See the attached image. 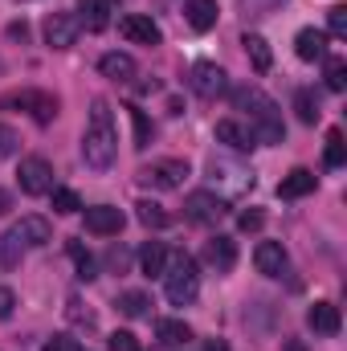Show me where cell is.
<instances>
[{"mask_svg":"<svg viewBox=\"0 0 347 351\" xmlns=\"http://www.w3.org/2000/svg\"><path fill=\"white\" fill-rule=\"evenodd\" d=\"M115 152H119V135H115L110 102H106V98H94V102H90L86 131H82V160H86L94 172H106V168L115 164Z\"/></svg>","mask_w":347,"mask_h":351,"instance_id":"6da1fadb","label":"cell"},{"mask_svg":"<svg viewBox=\"0 0 347 351\" xmlns=\"http://www.w3.org/2000/svg\"><path fill=\"white\" fill-rule=\"evenodd\" d=\"M233 106L250 114V127L258 135V143H282L286 139V127H282V110L278 102L258 86H237L233 90Z\"/></svg>","mask_w":347,"mask_h":351,"instance_id":"7a4b0ae2","label":"cell"},{"mask_svg":"<svg viewBox=\"0 0 347 351\" xmlns=\"http://www.w3.org/2000/svg\"><path fill=\"white\" fill-rule=\"evenodd\" d=\"M160 278H164V294H168L172 306H188V302L200 294V274H196V262H192L188 254L168 258V265H164Z\"/></svg>","mask_w":347,"mask_h":351,"instance_id":"3957f363","label":"cell"},{"mask_svg":"<svg viewBox=\"0 0 347 351\" xmlns=\"http://www.w3.org/2000/svg\"><path fill=\"white\" fill-rule=\"evenodd\" d=\"M208 184L217 188V196H246L254 188V172L229 156H213L208 160Z\"/></svg>","mask_w":347,"mask_h":351,"instance_id":"277c9868","label":"cell"},{"mask_svg":"<svg viewBox=\"0 0 347 351\" xmlns=\"http://www.w3.org/2000/svg\"><path fill=\"white\" fill-rule=\"evenodd\" d=\"M188 86H192L196 98L213 102V98H221V94L229 90V78H225V70H221L217 62H196V66L188 70Z\"/></svg>","mask_w":347,"mask_h":351,"instance_id":"5b68a950","label":"cell"},{"mask_svg":"<svg viewBox=\"0 0 347 351\" xmlns=\"http://www.w3.org/2000/svg\"><path fill=\"white\" fill-rule=\"evenodd\" d=\"M225 213H229V204H225V196H217V192H192V196L184 200V217H188L192 225H217Z\"/></svg>","mask_w":347,"mask_h":351,"instance_id":"8992f818","label":"cell"},{"mask_svg":"<svg viewBox=\"0 0 347 351\" xmlns=\"http://www.w3.org/2000/svg\"><path fill=\"white\" fill-rule=\"evenodd\" d=\"M184 180H188V164L184 160H156V164H147V168H139V184H147V188H184Z\"/></svg>","mask_w":347,"mask_h":351,"instance_id":"52a82bcc","label":"cell"},{"mask_svg":"<svg viewBox=\"0 0 347 351\" xmlns=\"http://www.w3.org/2000/svg\"><path fill=\"white\" fill-rule=\"evenodd\" d=\"M41 33H45V45H49V49H70V45L78 41L82 25H78L74 12H49L45 25H41Z\"/></svg>","mask_w":347,"mask_h":351,"instance_id":"ba28073f","label":"cell"},{"mask_svg":"<svg viewBox=\"0 0 347 351\" xmlns=\"http://www.w3.org/2000/svg\"><path fill=\"white\" fill-rule=\"evenodd\" d=\"M21 192L25 196H45V192H53V168H49V160H41V156H29V160H21Z\"/></svg>","mask_w":347,"mask_h":351,"instance_id":"9c48e42d","label":"cell"},{"mask_svg":"<svg viewBox=\"0 0 347 351\" xmlns=\"http://www.w3.org/2000/svg\"><path fill=\"white\" fill-rule=\"evenodd\" d=\"M8 102H12V106H21V110H29V119H33V123H41V127L58 119V98H53L49 90H21V94H12Z\"/></svg>","mask_w":347,"mask_h":351,"instance_id":"30bf717a","label":"cell"},{"mask_svg":"<svg viewBox=\"0 0 347 351\" xmlns=\"http://www.w3.org/2000/svg\"><path fill=\"white\" fill-rule=\"evenodd\" d=\"M119 33H123L131 45H160V41H164L160 25H156L152 16H143V12H127V16L119 21Z\"/></svg>","mask_w":347,"mask_h":351,"instance_id":"8fae6325","label":"cell"},{"mask_svg":"<svg viewBox=\"0 0 347 351\" xmlns=\"http://www.w3.org/2000/svg\"><path fill=\"white\" fill-rule=\"evenodd\" d=\"M123 225H127V217L115 204H94V208H86V233H94V237H119Z\"/></svg>","mask_w":347,"mask_h":351,"instance_id":"7c38bea8","label":"cell"},{"mask_svg":"<svg viewBox=\"0 0 347 351\" xmlns=\"http://www.w3.org/2000/svg\"><path fill=\"white\" fill-rule=\"evenodd\" d=\"M12 237H16L25 250H41V245L53 241V225H49L45 217H21V221L12 225Z\"/></svg>","mask_w":347,"mask_h":351,"instance_id":"4fadbf2b","label":"cell"},{"mask_svg":"<svg viewBox=\"0 0 347 351\" xmlns=\"http://www.w3.org/2000/svg\"><path fill=\"white\" fill-rule=\"evenodd\" d=\"M98 70H102V78H110V82H119V86L135 82V74H139L135 58H131V53H119V49L102 53V58H98Z\"/></svg>","mask_w":347,"mask_h":351,"instance_id":"5bb4252c","label":"cell"},{"mask_svg":"<svg viewBox=\"0 0 347 351\" xmlns=\"http://www.w3.org/2000/svg\"><path fill=\"white\" fill-rule=\"evenodd\" d=\"M217 139H221L225 147H233V152H254V147H258L254 127H246V123H237V119H221V123H217Z\"/></svg>","mask_w":347,"mask_h":351,"instance_id":"9a60e30c","label":"cell"},{"mask_svg":"<svg viewBox=\"0 0 347 351\" xmlns=\"http://www.w3.org/2000/svg\"><path fill=\"white\" fill-rule=\"evenodd\" d=\"M204 262L213 265L217 274H229L233 265H237V245H233V237H208L204 241Z\"/></svg>","mask_w":347,"mask_h":351,"instance_id":"2e32d148","label":"cell"},{"mask_svg":"<svg viewBox=\"0 0 347 351\" xmlns=\"http://www.w3.org/2000/svg\"><path fill=\"white\" fill-rule=\"evenodd\" d=\"M307 327H311L315 335H339V327H344L339 306H335V302H315V306L307 311Z\"/></svg>","mask_w":347,"mask_h":351,"instance_id":"e0dca14e","label":"cell"},{"mask_svg":"<svg viewBox=\"0 0 347 351\" xmlns=\"http://www.w3.org/2000/svg\"><path fill=\"white\" fill-rule=\"evenodd\" d=\"M254 265H258V274H265V278H282V269H286V250H282L278 241H258Z\"/></svg>","mask_w":347,"mask_h":351,"instance_id":"ac0fdd59","label":"cell"},{"mask_svg":"<svg viewBox=\"0 0 347 351\" xmlns=\"http://www.w3.org/2000/svg\"><path fill=\"white\" fill-rule=\"evenodd\" d=\"M294 53H298L302 62H323V58H327V33H323V29H298Z\"/></svg>","mask_w":347,"mask_h":351,"instance_id":"d6986e66","label":"cell"},{"mask_svg":"<svg viewBox=\"0 0 347 351\" xmlns=\"http://www.w3.org/2000/svg\"><path fill=\"white\" fill-rule=\"evenodd\" d=\"M217 16H221L217 0H188V4H184V21H188L196 33H208V29L217 25Z\"/></svg>","mask_w":347,"mask_h":351,"instance_id":"ffe728a7","label":"cell"},{"mask_svg":"<svg viewBox=\"0 0 347 351\" xmlns=\"http://www.w3.org/2000/svg\"><path fill=\"white\" fill-rule=\"evenodd\" d=\"M78 25L90 33H102L110 25V0H78Z\"/></svg>","mask_w":347,"mask_h":351,"instance_id":"44dd1931","label":"cell"},{"mask_svg":"<svg viewBox=\"0 0 347 351\" xmlns=\"http://www.w3.org/2000/svg\"><path fill=\"white\" fill-rule=\"evenodd\" d=\"M315 172H307V168H294L290 176H282V184H278V196L282 200H298V196H307V192H315Z\"/></svg>","mask_w":347,"mask_h":351,"instance_id":"7402d4cb","label":"cell"},{"mask_svg":"<svg viewBox=\"0 0 347 351\" xmlns=\"http://www.w3.org/2000/svg\"><path fill=\"white\" fill-rule=\"evenodd\" d=\"M241 45H246V53H250V62H254V70H258V74H265V70L274 66L270 41H265L261 33H246V37H241Z\"/></svg>","mask_w":347,"mask_h":351,"instance_id":"603a6c76","label":"cell"},{"mask_svg":"<svg viewBox=\"0 0 347 351\" xmlns=\"http://www.w3.org/2000/svg\"><path fill=\"white\" fill-rule=\"evenodd\" d=\"M135 217H139L147 229H168V225L176 221L172 213H168L164 204H156V200H139V204H135Z\"/></svg>","mask_w":347,"mask_h":351,"instance_id":"cb8c5ba5","label":"cell"},{"mask_svg":"<svg viewBox=\"0 0 347 351\" xmlns=\"http://www.w3.org/2000/svg\"><path fill=\"white\" fill-rule=\"evenodd\" d=\"M164 265H168V250H164L160 241H147V245L139 250V269H143L147 278H160Z\"/></svg>","mask_w":347,"mask_h":351,"instance_id":"d4e9b609","label":"cell"},{"mask_svg":"<svg viewBox=\"0 0 347 351\" xmlns=\"http://www.w3.org/2000/svg\"><path fill=\"white\" fill-rule=\"evenodd\" d=\"M156 335H160V343H188L192 339V327L180 323V319H160L156 323Z\"/></svg>","mask_w":347,"mask_h":351,"instance_id":"484cf974","label":"cell"},{"mask_svg":"<svg viewBox=\"0 0 347 351\" xmlns=\"http://www.w3.org/2000/svg\"><path fill=\"white\" fill-rule=\"evenodd\" d=\"M147 306H152V298H147L143 290H127V294H119V311H123L127 319H143Z\"/></svg>","mask_w":347,"mask_h":351,"instance_id":"4316f807","label":"cell"},{"mask_svg":"<svg viewBox=\"0 0 347 351\" xmlns=\"http://www.w3.org/2000/svg\"><path fill=\"white\" fill-rule=\"evenodd\" d=\"M323 160H327V168H344V164H347L344 131H327V147H323Z\"/></svg>","mask_w":347,"mask_h":351,"instance_id":"83f0119b","label":"cell"},{"mask_svg":"<svg viewBox=\"0 0 347 351\" xmlns=\"http://www.w3.org/2000/svg\"><path fill=\"white\" fill-rule=\"evenodd\" d=\"M294 110H298V123H307V127L319 123V114H323V110H319V98H315L311 90H298V94H294Z\"/></svg>","mask_w":347,"mask_h":351,"instance_id":"f1b7e54d","label":"cell"},{"mask_svg":"<svg viewBox=\"0 0 347 351\" xmlns=\"http://www.w3.org/2000/svg\"><path fill=\"white\" fill-rule=\"evenodd\" d=\"M49 196H53V213H58V217H74V213L82 208V200H78L74 188H53Z\"/></svg>","mask_w":347,"mask_h":351,"instance_id":"f546056e","label":"cell"},{"mask_svg":"<svg viewBox=\"0 0 347 351\" xmlns=\"http://www.w3.org/2000/svg\"><path fill=\"white\" fill-rule=\"evenodd\" d=\"M21 250H25V245H21V241L12 237V229H8V233L0 237V269H16V265H21Z\"/></svg>","mask_w":347,"mask_h":351,"instance_id":"4dcf8cb0","label":"cell"},{"mask_svg":"<svg viewBox=\"0 0 347 351\" xmlns=\"http://www.w3.org/2000/svg\"><path fill=\"white\" fill-rule=\"evenodd\" d=\"M323 62H327V74H323V78H327V90L344 94L347 90V62L344 58H323Z\"/></svg>","mask_w":347,"mask_h":351,"instance_id":"1f68e13d","label":"cell"},{"mask_svg":"<svg viewBox=\"0 0 347 351\" xmlns=\"http://www.w3.org/2000/svg\"><path fill=\"white\" fill-rule=\"evenodd\" d=\"M66 250H70V258H74V265H78V278H82V282L98 278V265H94V258H90L86 250H82V241H70Z\"/></svg>","mask_w":347,"mask_h":351,"instance_id":"d6a6232c","label":"cell"},{"mask_svg":"<svg viewBox=\"0 0 347 351\" xmlns=\"http://www.w3.org/2000/svg\"><path fill=\"white\" fill-rule=\"evenodd\" d=\"M131 123H135V147H147L152 135H156V127L147 123V114H143L139 106H131Z\"/></svg>","mask_w":347,"mask_h":351,"instance_id":"836d02e7","label":"cell"},{"mask_svg":"<svg viewBox=\"0 0 347 351\" xmlns=\"http://www.w3.org/2000/svg\"><path fill=\"white\" fill-rule=\"evenodd\" d=\"M66 315H70V323H78V327H86V331H94V323H98V319H94V311H86L78 298H70V302H66Z\"/></svg>","mask_w":347,"mask_h":351,"instance_id":"e575fe53","label":"cell"},{"mask_svg":"<svg viewBox=\"0 0 347 351\" xmlns=\"http://www.w3.org/2000/svg\"><path fill=\"white\" fill-rule=\"evenodd\" d=\"M327 33H331V37H347V8L344 4L327 8Z\"/></svg>","mask_w":347,"mask_h":351,"instance_id":"d590c367","label":"cell"},{"mask_svg":"<svg viewBox=\"0 0 347 351\" xmlns=\"http://www.w3.org/2000/svg\"><path fill=\"white\" fill-rule=\"evenodd\" d=\"M106 351H143V348H139V339H135L131 331H115L110 343H106Z\"/></svg>","mask_w":347,"mask_h":351,"instance_id":"8d00e7d4","label":"cell"},{"mask_svg":"<svg viewBox=\"0 0 347 351\" xmlns=\"http://www.w3.org/2000/svg\"><path fill=\"white\" fill-rule=\"evenodd\" d=\"M237 225H241V233H258L261 225H265V213H261V208H246V213L237 217Z\"/></svg>","mask_w":347,"mask_h":351,"instance_id":"74e56055","label":"cell"},{"mask_svg":"<svg viewBox=\"0 0 347 351\" xmlns=\"http://www.w3.org/2000/svg\"><path fill=\"white\" fill-rule=\"evenodd\" d=\"M41 351H82V348H78L74 335H53V339H45V348Z\"/></svg>","mask_w":347,"mask_h":351,"instance_id":"f35d334b","label":"cell"},{"mask_svg":"<svg viewBox=\"0 0 347 351\" xmlns=\"http://www.w3.org/2000/svg\"><path fill=\"white\" fill-rule=\"evenodd\" d=\"M16 131L12 127H0V156H16Z\"/></svg>","mask_w":347,"mask_h":351,"instance_id":"ab89813d","label":"cell"},{"mask_svg":"<svg viewBox=\"0 0 347 351\" xmlns=\"http://www.w3.org/2000/svg\"><path fill=\"white\" fill-rule=\"evenodd\" d=\"M246 4V12H254V16H265V12H274L282 0H241Z\"/></svg>","mask_w":347,"mask_h":351,"instance_id":"60d3db41","label":"cell"},{"mask_svg":"<svg viewBox=\"0 0 347 351\" xmlns=\"http://www.w3.org/2000/svg\"><path fill=\"white\" fill-rule=\"evenodd\" d=\"M12 306H16L12 290H8V286H0V319H8V315H12Z\"/></svg>","mask_w":347,"mask_h":351,"instance_id":"b9f144b4","label":"cell"},{"mask_svg":"<svg viewBox=\"0 0 347 351\" xmlns=\"http://www.w3.org/2000/svg\"><path fill=\"white\" fill-rule=\"evenodd\" d=\"M127 262H131V258H127V250H110V265H115L119 274L127 269Z\"/></svg>","mask_w":347,"mask_h":351,"instance_id":"7bdbcfd3","label":"cell"},{"mask_svg":"<svg viewBox=\"0 0 347 351\" xmlns=\"http://www.w3.org/2000/svg\"><path fill=\"white\" fill-rule=\"evenodd\" d=\"M8 37H12V41H25V37H29V25H25V21H21V25H8Z\"/></svg>","mask_w":347,"mask_h":351,"instance_id":"ee69618b","label":"cell"},{"mask_svg":"<svg viewBox=\"0 0 347 351\" xmlns=\"http://www.w3.org/2000/svg\"><path fill=\"white\" fill-rule=\"evenodd\" d=\"M8 208H12V196H8V192H0V217H4Z\"/></svg>","mask_w":347,"mask_h":351,"instance_id":"f6af8a7d","label":"cell"},{"mask_svg":"<svg viewBox=\"0 0 347 351\" xmlns=\"http://www.w3.org/2000/svg\"><path fill=\"white\" fill-rule=\"evenodd\" d=\"M204 351H229V348H225V343H217V339H208V348H204Z\"/></svg>","mask_w":347,"mask_h":351,"instance_id":"bcb514c9","label":"cell"},{"mask_svg":"<svg viewBox=\"0 0 347 351\" xmlns=\"http://www.w3.org/2000/svg\"><path fill=\"white\" fill-rule=\"evenodd\" d=\"M0 74H4V62H0Z\"/></svg>","mask_w":347,"mask_h":351,"instance_id":"7dc6e473","label":"cell"}]
</instances>
